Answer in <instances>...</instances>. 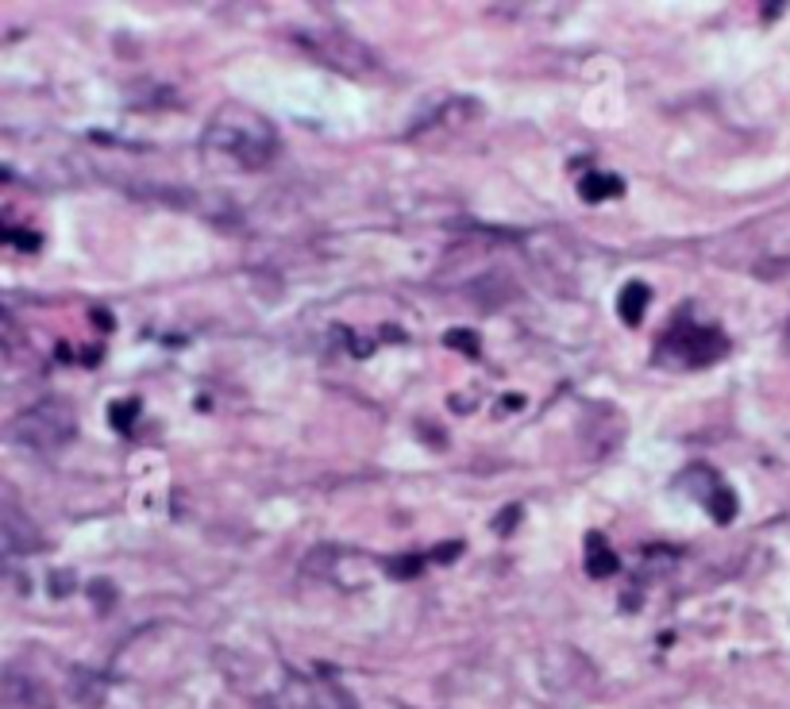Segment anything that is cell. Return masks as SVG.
<instances>
[{"label":"cell","instance_id":"cell-1","mask_svg":"<svg viewBox=\"0 0 790 709\" xmlns=\"http://www.w3.org/2000/svg\"><path fill=\"white\" fill-rule=\"evenodd\" d=\"M204 147L228 154L247 170H258L278 154V132L258 112L243 105H224L204 127Z\"/></svg>","mask_w":790,"mask_h":709},{"label":"cell","instance_id":"cell-2","mask_svg":"<svg viewBox=\"0 0 790 709\" xmlns=\"http://www.w3.org/2000/svg\"><path fill=\"white\" fill-rule=\"evenodd\" d=\"M729 351V340L725 332L717 328H706V324H694L690 316L679 320L675 328L664 336V347H659V359L664 363H675V367H709Z\"/></svg>","mask_w":790,"mask_h":709},{"label":"cell","instance_id":"cell-3","mask_svg":"<svg viewBox=\"0 0 790 709\" xmlns=\"http://www.w3.org/2000/svg\"><path fill=\"white\" fill-rule=\"evenodd\" d=\"M77 420H74V409L62 405V402H39L31 409H23L16 424H12V436L20 444H31V447H43V451H55L62 447L74 436Z\"/></svg>","mask_w":790,"mask_h":709},{"label":"cell","instance_id":"cell-4","mask_svg":"<svg viewBox=\"0 0 790 709\" xmlns=\"http://www.w3.org/2000/svg\"><path fill=\"white\" fill-rule=\"evenodd\" d=\"M297 39L305 43V50H313L324 66H332V70L370 73L374 66H378L374 50H367L355 35H347V31H340V28H308L305 35H297Z\"/></svg>","mask_w":790,"mask_h":709},{"label":"cell","instance_id":"cell-5","mask_svg":"<svg viewBox=\"0 0 790 709\" xmlns=\"http://www.w3.org/2000/svg\"><path fill=\"white\" fill-rule=\"evenodd\" d=\"M274 709H355L352 698L335 687V682L320 679V682H290L286 698H282Z\"/></svg>","mask_w":790,"mask_h":709},{"label":"cell","instance_id":"cell-6","mask_svg":"<svg viewBox=\"0 0 790 709\" xmlns=\"http://www.w3.org/2000/svg\"><path fill=\"white\" fill-rule=\"evenodd\" d=\"M0 532H4V551H8V556H20V551L39 548L35 528L20 517V509L12 506V501H4V513H0Z\"/></svg>","mask_w":790,"mask_h":709},{"label":"cell","instance_id":"cell-7","mask_svg":"<svg viewBox=\"0 0 790 709\" xmlns=\"http://www.w3.org/2000/svg\"><path fill=\"white\" fill-rule=\"evenodd\" d=\"M617 566H621V559H617V551L605 544V536L590 532L586 536V575L590 578H610V575H617Z\"/></svg>","mask_w":790,"mask_h":709},{"label":"cell","instance_id":"cell-8","mask_svg":"<svg viewBox=\"0 0 790 709\" xmlns=\"http://www.w3.org/2000/svg\"><path fill=\"white\" fill-rule=\"evenodd\" d=\"M647 301H652V290H647L644 281H629V286L621 290V298H617L621 320H625V324H640V320H644V308H647Z\"/></svg>","mask_w":790,"mask_h":709},{"label":"cell","instance_id":"cell-9","mask_svg":"<svg viewBox=\"0 0 790 709\" xmlns=\"http://www.w3.org/2000/svg\"><path fill=\"white\" fill-rule=\"evenodd\" d=\"M625 193V182H621L617 174H586L578 182V197L582 201H610V197H621Z\"/></svg>","mask_w":790,"mask_h":709},{"label":"cell","instance_id":"cell-10","mask_svg":"<svg viewBox=\"0 0 790 709\" xmlns=\"http://www.w3.org/2000/svg\"><path fill=\"white\" fill-rule=\"evenodd\" d=\"M706 509H709V517H714L717 524H729L736 517V494L729 486H717L714 494L706 497Z\"/></svg>","mask_w":790,"mask_h":709},{"label":"cell","instance_id":"cell-11","mask_svg":"<svg viewBox=\"0 0 790 709\" xmlns=\"http://www.w3.org/2000/svg\"><path fill=\"white\" fill-rule=\"evenodd\" d=\"M139 397H127V402H116L112 409H109V424L116 432H132V424H135V417H139Z\"/></svg>","mask_w":790,"mask_h":709},{"label":"cell","instance_id":"cell-12","mask_svg":"<svg viewBox=\"0 0 790 709\" xmlns=\"http://www.w3.org/2000/svg\"><path fill=\"white\" fill-rule=\"evenodd\" d=\"M421 566H424V556H401V559L386 563V571L394 578H412V575H421Z\"/></svg>","mask_w":790,"mask_h":709},{"label":"cell","instance_id":"cell-13","mask_svg":"<svg viewBox=\"0 0 790 709\" xmlns=\"http://www.w3.org/2000/svg\"><path fill=\"white\" fill-rule=\"evenodd\" d=\"M447 343L456 347V351H467V355H478V336L474 332H447Z\"/></svg>","mask_w":790,"mask_h":709},{"label":"cell","instance_id":"cell-14","mask_svg":"<svg viewBox=\"0 0 790 709\" xmlns=\"http://www.w3.org/2000/svg\"><path fill=\"white\" fill-rule=\"evenodd\" d=\"M4 239H8V243H20V251H39V236H35V231H16V228H8V231H4Z\"/></svg>","mask_w":790,"mask_h":709},{"label":"cell","instance_id":"cell-15","mask_svg":"<svg viewBox=\"0 0 790 709\" xmlns=\"http://www.w3.org/2000/svg\"><path fill=\"white\" fill-rule=\"evenodd\" d=\"M517 517H521V509H517V506H513V509H505L501 517L494 521V524H498V532H501V536H505V532H513V521H517Z\"/></svg>","mask_w":790,"mask_h":709},{"label":"cell","instance_id":"cell-16","mask_svg":"<svg viewBox=\"0 0 790 709\" xmlns=\"http://www.w3.org/2000/svg\"><path fill=\"white\" fill-rule=\"evenodd\" d=\"M456 551H463V544H444V548L432 551V559H436V563H447V559H456Z\"/></svg>","mask_w":790,"mask_h":709}]
</instances>
